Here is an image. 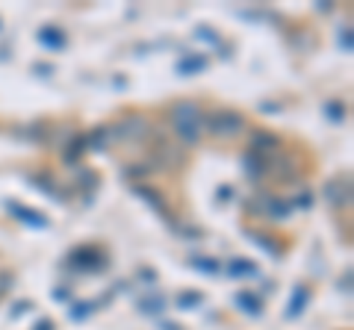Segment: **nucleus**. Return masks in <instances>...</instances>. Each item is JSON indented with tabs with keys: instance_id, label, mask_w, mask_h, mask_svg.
<instances>
[]
</instances>
